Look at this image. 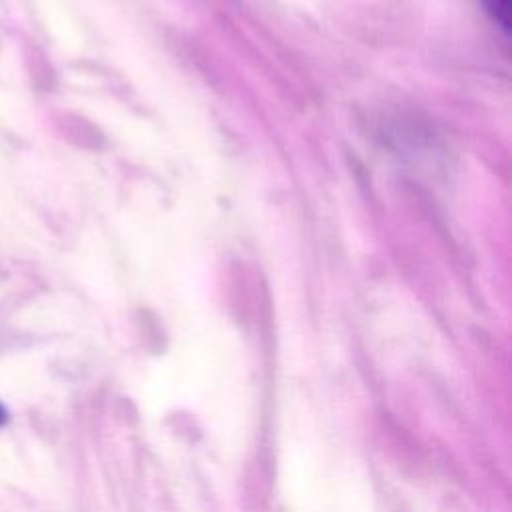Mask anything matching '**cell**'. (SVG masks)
<instances>
[{
    "label": "cell",
    "instance_id": "1",
    "mask_svg": "<svg viewBox=\"0 0 512 512\" xmlns=\"http://www.w3.org/2000/svg\"><path fill=\"white\" fill-rule=\"evenodd\" d=\"M488 16L504 30H510V0H482Z\"/></svg>",
    "mask_w": 512,
    "mask_h": 512
},
{
    "label": "cell",
    "instance_id": "2",
    "mask_svg": "<svg viewBox=\"0 0 512 512\" xmlns=\"http://www.w3.org/2000/svg\"><path fill=\"white\" fill-rule=\"evenodd\" d=\"M6 420H8V412H6V408L0 404V426L6 424Z\"/></svg>",
    "mask_w": 512,
    "mask_h": 512
}]
</instances>
